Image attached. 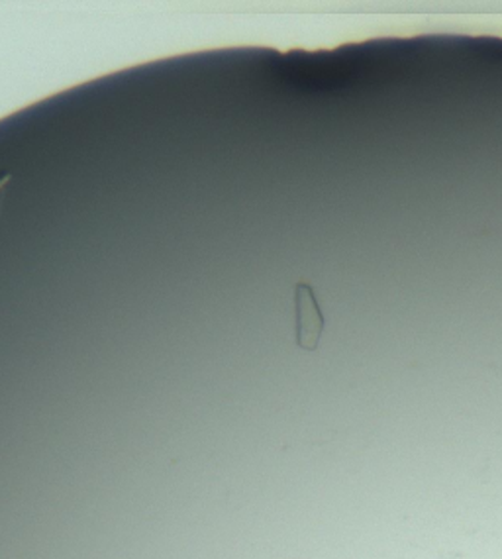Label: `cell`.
Instances as JSON below:
<instances>
[{"label":"cell","instance_id":"1","mask_svg":"<svg viewBox=\"0 0 502 559\" xmlns=\"http://www.w3.org/2000/svg\"><path fill=\"white\" fill-rule=\"evenodd\" d=\"M295 309H297V346L304 352H316L324 332V314L320 309L314 289L309 283L295 285Z\"/></svg>","mask_w":502,"mask_h":559},{"label":"cell","instance_id":"2","mask_svg":"<svg viewBox=\"0 0 502 559\" xmlns=\"http://www.w3.org/2000/svg\"><path fill=\"white\" fill-rule=\"evenodd\" d=\"M10 181H12V174L2 171V174H0V211H2V204H4V197H7V189H9Z\"/></svg>","mask_w":502,"mask_h":559}]
</instances>
